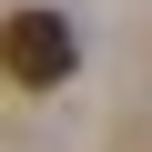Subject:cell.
Listing matches in <instances>:
<instances>
[{"instance_id":"6da1fadb","label":"cell","mask_w":152,"mask_h":152,"mask_svg":"<svg viewBox=\"0 0 152 152\" xmlns=\"http://www.w3.org/2000/svg\"><path fill=\"white\" fill-rule=\"evenodd\" d=\"M71 61H81V41H71V20H61V10H10V20H0V71H10L20 91L71 81Z\"/></svg>"}]
</instances>
